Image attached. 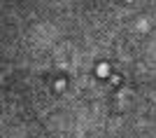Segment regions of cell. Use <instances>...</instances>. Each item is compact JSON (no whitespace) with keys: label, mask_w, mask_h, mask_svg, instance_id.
I'll return each mask as SVG.
<instances>
[{"label":"cell","mask_w":156,"mask_h":138,"mask_svg":"<svg viewBox=\"0 0 156 138\" xmlns=\"http://www.w3.org/2000/svg\"><path fill=\"white\" fill-rule=\"evenodd\" d=\"M98 73H100V77H105V75H107V66H100V70H98Z\"/></svg>","instance_id":"6da1fadb"}]
</instances>
